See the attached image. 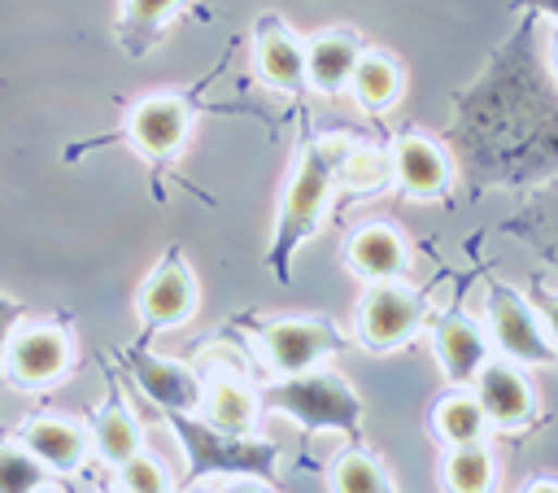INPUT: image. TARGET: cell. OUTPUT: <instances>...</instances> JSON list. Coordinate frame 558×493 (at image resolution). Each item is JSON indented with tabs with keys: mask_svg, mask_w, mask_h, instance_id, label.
<instances>
[{
	"mask_svg": "<svg viewBox=\"0 0 558 493\" xmlns=\"http://www.w3.org/2000/svg\"><path fill=\"white\" fill-rule=\"evenodd\" d=\"M113 471H118V489H126V493H161V489H174V484L166 480L161 462H157V458H148L144 449H140V454H131L126 462H118Z\"/></svg>",
	"mask_w": 558,
	"mask_h": 493,
	"instance_id": "4316f807",
	"label": "cell"
},
{
	"mask_svg": "<svg viewBox=\"0 0 558 493\" xmlns=\"http://www.w3.org/2000/svg\"><path fill=\"white\" fill-rule=\"evenodd\" d=\"M336 175H344L349 179V188H375V183H384L388 179V161L379 157V153H366V148H340V157H336Z\"/></svg>",
	"mask_w": 558,
	"mask_h": 493,
	"instance_id": "83f0119b",
	"label": "cell"
},
{
	"mask_svg": "<svg viewBox=\"0 0 558 493\" xmlns=\"http://www.w3.org/2000/svg\"><path fill=\"white\" fill-rule=\"evenodd\" d=\"M392 179L405 196L414 201H432L440 196L449 183H453V161L449 153L423 135V131H405L397 144H392Z\"/></svg>",
	"mask_w": 558,
	"mask_h": 493,
	"instance_id": "8fae6325",
	"label": "cell"
},
{
	"mask_svg": "<svg viewBox=\"0 0 558 493\" xmlns=\"http://www.w3.org/2000/svg\"><path fill=\"white\" fill-rule=\"evenodd\" d=\"M22 314H26V305L0 292V358H4V345H9V332H13L17 323H22Z\"/></svg>",
	"mask_w": 558,
	"mask_h": 493,
	"instance_id": "f1b7e54d",
	"label": "cell"
},
{
	"mask_svg": "<svg viewBox=\"0 0 558 493\" xmlns=\"http://www.w3.org/2000/svg\"><path fill=\"white\" fill-rule=\"evenodd\" d=\"M257 345H262L266 362L279 375L310 371L323 358L344 349L340 332L331 323H323V318H270V323H257Z\"/></svg>",
	"mask_w": 558,
	"mask_h": 493,
	"instance_id": "ba28073f",
	"label": "cell"
},
{
	"mask_svg": "<svg viewBox=\"0 0 558 493\" xmlns=\"http://www.w3.org/2000/svg\"><path fill=\"white\" fill-rule=\"evenodd\" d=\"M475 401L493 428H523L536 419V393L510 362H484L475 371Z\"/></svg>",
	"mask_w": 558,
	"mask_h": 493,
	"instance_id": "7c38bea8",
	"label": "cell"
},
{
	"mask_svg": "<svg viewBox=\"0 0 558 493\" xmlns=\"http://www.w3.org/2000/svg\"><path fill=\"white\" fill-rule=\"evenodd\" d=\"M488 327H493L497 349L510 362L554 366V340H549V332L541 327L536 310L510 284H501V279H488Z\"/></svg>",
	"mask_w": 558,
	"mask_h": 493,
	"instance_id": "8992f818",
	"label": "cell"
},
{
	"mask_svg": "<svg viewBox=\"0 0 558 493\" xmlns=\"http://www.w3.org/2000/svg\"><path fill=\"white\" fill-rule=\"evenodd\" d=\"M183 0H126V9H122V35H126V44L140 52V48H148V39L161 31V22L179 9Z\"/></svg>",
	"mask_w": 558,
	"mask_h": 493,
	"instance_id": "484cf974",
	"label": "cell"
},
{
	"mask_svg": "<svg viewBox=\"0 0 558 493\" xmlns=\"http://www.w3.org/2000/svg\"><path fill=\"white\" fill-rule=\"evenodd\" d=\"M458 135L475 188L519 183L541 170L532 161V140L554 148V87L532 57V17L514 31L501 57L488 61V74L458 96Z\"/></svg>",
	"mask_w": 558,
	"mask_h": 493,
	"instance_id": "6da1fadb",
	"label": "cell"
},
{
	"mask_svg": "<svg viewBox=\"0 0 558 493\" xmlns=\"http://www.w3.org/2000/svg\"><path fill=\"white\" fill-rule=\"evenodd\" d=\"M257 70L279 92H301L305 87V44L275 17H266L262 31H257Z\"/></svg>",
	"mask_w": 558,
	"mask_h": 493,
	"instance_id": "ac0fdd59",
	"label": "cell"
},
{
	"mask_svg": "<svg viewBox=\"0 0 558 493\" xmlns=\"http://www.w3.org/2000/svg\"><path fill=\"white\" fill-rule=\"evenodd\" d=\"M423 323H427V297L397 279H375L357 301V336L375 353L401 349L423 332Z\"/></svg>",
	"mask_w": 558,
	"mask_h": 493,
	"instance_id": "5b68a950",
	"label": "cell"
},
{
	"mask_svg": "<svg viewBox=\"0 0 558 493\" xmlns=\"http://www.w3.org/2000/svg\"><path fill=\"white\" fill-rule=\"evenodd\" d=\"M192 131V113L179 96H144L126 118V140L144 157H170L183 148Z\"/></svg>",
	"mask_w": 558,
	"mask_h": 493,
	"instance_id": "4fadbf2b",
	"label": "cell"
},
{
	"mask_svg": "<svg viewBox=\"0 0 558 493\" xmlns=\"http://www.w3.org/2000/svg\"><path fill=\"white\" fill-rule=\"evenodd\" d=\"M349 87L366 113H388L401 96V65L388 52H362L349 74Z\"/></svg>",
	"mask_w": 558,
	"mask_h": 493,
	"instance_id": "ffe728a7",
	"label": "cell"
},
{
	"mask_svg": "<svg viewBox=\"0 0 558 493\" xmlns=\"http://www.w3.org/2000/svg\"><path fill=\"white\" fill-rule=\"evenodd\" d=\"M327 489H336V493H384V489H397V484L366 449H344L327 471Z\"/></svg>",
	"mask_w": 558,
	"mask_h": 493,
	"instance_id": "cb8c5ba5",
	"label": "cell"
},
{
	"mask_svg": "<svg viewBox=\"0 0 558 493\" xmlns=\"http://www.w3.org/2000/svg\"><path fill=\"white\" fill-rule=\"evenodd\" d=\"M44 484L48 467L22 441H0V493H35Z\"/></svg>",
	"mask_w": 558,
	"mask_h": 493,
	"instance_id": "d4e9b609",
	"label": "cell"
},
{
	"mask_svg": "<svg viewBox=\"0 0 558 493\" xmlns=\"http://www.w3.org/2000/svg\"><path fill=\"white\" fill-rule=\"evenodd\" d=\"M17 441H22L48 471H57V476L78 471V467L87 462V449H92V441H87V432H83L78 423L48 419V414H44V419H31Z\"/></svg>",
	"mask_w": 558,
	"mask_h": 493,
	"instance_id": "2e32d148",
	"label": "cell"
},
{
	"mask_svg": "<svg viewBox=\"0 0 558 493\" xmlns=\"http://www.w3.org/2000/svg\"><path fill=\"white\" fill-rule=\"evenodd\" d=\"M336 157H340V144H314L288 192H283V205H279V223H275V240L266 249V266L275 270V279H292V253L318 231L323 214H327V201H331V188H336Z\"/></svg>",
	"mask_w": 558,
	"mask_h": 493,
	"instance_id": "3957f363",
	"label": "cell"
},
{
	"mask_svg": "<svg viewBox=\"0 0 558 493\" xmlns=\"http://www.w3.org/2000/svg\"><path fill=\"white\" fill-rule=\"evenodd\" d=\"M432 349H436V362L445 371L449 384H471L475 371L488 362V336L484 327L462 314V310H445L432 327Z\"/></svg>",
	"mask_w": 558,
	"mask_h": 493,
	"instance_id": "5bb4252c",
	"label": "cell"
},
{
	"mask_svg": "<svg viewBox=\"0 0 558 493\" xmlns=\"http://www.w3.org/2000/svg\"><path fill=\"white\" fill-rule=\"evenodd\" d=\"M440 480L453 493H484L497 484V462L488 454L484 441H466V445H449L445 462H440Z\"/></svg>",
	"mask_w": 558,
	"mask_h": 493,
	"instance_id": "603a6c76",
	"label": "cell"
},
{
	"mask_svg": "<svg viewBox=\"0 0 558 493\" xmlns=\"http://www.w3.org/2000/svg\"><path fill=\"white\" fill-rule=\"evenodd\" d=\"M122 362H126L135 388H140L148 401H157L161 410H201V388H205V384L196 380L192 366L170 362V358H157V353H148L144 345H131V349L122 353Z\"/></svg>",
	"mask_w": 558,
	"mask_h": 493,
	"instance_id": "30bf717a",
	"label": "cell"
},
{
	"mask_svg": "<svg viewBox=\"0 0 558 493\" xmlns=\"http://www.w3.org/2000/svg\"><path fill=\"white\" fill-rule=\"evenodd\" d=\"M0 366L17 388H52L70 371V336L52 323H17L9 332Z\"/></svg>",
	"mask_w": 558,
	"mask_h": 493,
	"instance_id": "52a82bcc",
	"label": "cell"
},
{
	"mask_svg": "<svg viewBox=\"0 0 558 493\" xmlns=\"http://www.w3.org/2000/svg\"><path fill=\"white\" fill-rule=\"evenodd\" d=\"M257 406L288 414L292 423H301L305 432H344V436H362V397L323 366L283 375L279 384H266L257 393Z\"/></svg>",
	"mask_w": 558,
	"mask_h": 493,
	"instance_id": "277c9868",
	"label": "cell"
},
{
	"mask_svg": "<svg viewBox=\"0 0 558 493\" xmlns=\"http://www.w3.org/2000/svg\"><path fill=\"white\" fill-rule=\"evenodd\" d=\"M432 428H436V436H440L445 445H466V441H484L488 419H484L475 393H462V388L453 384V393H445V397L436 401Z\"/></svg>",
	"mask_w": 558,
	"mask_h": 493,
	"instance_id": "7402d4cb",
	"label": "cell"
},
{
	"mask_svg": "<svg viewBox=\"0 0 558 493\" xmlns=\"http://www.w3.org/2000/svg\"><path fill=\"white\" fill-rule=\"evenodd\" d=\"M196 297H201L196 292V275L187 270V262L179 253H170L148 275V284L140 288L135 310H140V318H144L148 332L153 327H179V323H187L196 314Z\"/></svg>",
	"mask_w": 558,
	"mask_h": 493,
	"instance_id": "9c48e42d",
	"label": "cell"
},
{
	"mask_svg": "<svg viewBox=\"0 0 558 493\" xmlns=\"http://www.w3.org/2000/svg\"><path fill=\"white\" fill-rule=\"evenodd\" d=\"M92 449L105 467H118V462H126L131 454L144 449L140 423H135V414H131V406L122 401L118 388H109V397L92 414Z\"/></svg>",
	"mask_w": 558,
	"mask_h": 493,
	"instance_id": "d6986e66",
	"label": "cell"
},
{
	"mask_svg": "<svg viewBox=\"0 0 558 493\" xmlns=\"http://www.w3.org/2000/svg\"><path fill=\"white\" fill-rule=\"evenodd\" d=\"M166 423H170L179 449L187 454L183 484H196L205 476H248V480H262L266 489L275 484V471H279L275 441H262L253 432L214 428V423L196 419V410H166Z\"/></svg>",
	"mask_w": 558,
	"mask_h": 493,
	"instance_id": "7a4b0ae2",
	"label": "cell"
},
{
	"mask_svg": "<svg viewBox=\"0 0 558 493\" xmlns=\"http://www.w3.org/2000/svg\"><path fill=\"white\" fill-rule=\"evenodd\" d=\"M344 262H349L357 275H366V279L375 284V279H401L405 266H410V253H405V240L397 236V227H388V223H366V227H357V231L349 236Z\"/></svg>",
	"mask_w": 558,
	"mask_h": 493,
	"instance_id": "9a60e30c",
	"label": "cell"
},
{
	"mask_svg": "<svg viewBox=\"0 0 558 493\" xmlns=\"http://www.w3.org/2000/svg\"><path fill=\"white\" fill-rule=\"evenodd\" d=\"M362 57V44L353 31H327L305 44V83L323 96H340L349 87V74Z\"/></svg>",
	"mask_w": 558,
	"mask_h": 493,
	"instance_id": "e0dca14e",
	"label": "cell"
},
{
	"mask_svg": "<svg viewBox=\"0 0 558 493\" xmlns=\"http://www.w3.org/2000/svg\"><path fill=\"white\" fill-rule=\"evenodd\" d=\"M201 410L205 423L227 428V432H253L257 419V393H248L235 380H214L209 388H201Z\"/></svg>",
	"mask_w": 558,
	"mask_h": 493,
	"instance_id": "44dd1931",
	"label": "cell"
}]
</instances>
